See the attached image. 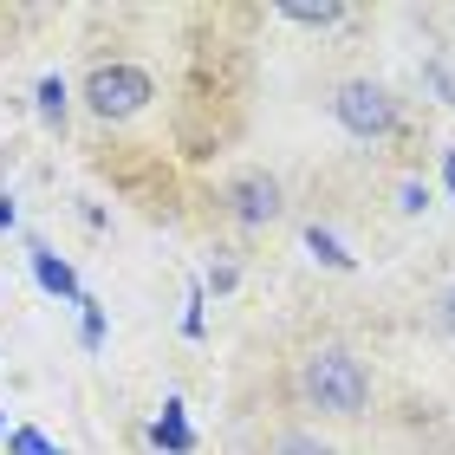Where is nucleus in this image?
Masks as SVG:
<instances>
[{"label": "nucleus", "mask_w": 455, "mask_h": 455, "mask_svg": "<svg viewBox=\"0 0 455 455\" xmlns=\"http://www.w3.org/2000/svg\"><path fill=\"white\" fill-rule=\"evenodd\" d=\"M299 384H306V397H313L319 410H332V417H358L364 397H371L364 364L351 358V351H339V345L313 351V358H306V371H299Z\"/></svg>", "instance_id": "nucleus-1"}, {"label": "nucleus", "mask_w": 455, "mask_h": 455, "mask_svg": "<svg viewBox=\"0 0 455 455\" xmlns=\"http://www.w3.org/2000/svg\"><path fill=\"white\" fill-rule=\"evenodd\" d=\"M85 98H92L98 117H131V111L150 105V72H137V66H98L85 78Z\"/></svg>", "instance_id": "nucleus-2"}, {"label": "nucleus", "mask_w": 455, "mask_h": 455, "mask_svg": "<svg viewBox=\"0 0 455 455\" xmlns=\"http://www.w3.org/2000/svg\"><path fill=\"white\" fill-rule=\"evenodd\" d=\"M339 124L351 137H390V131H397V105H390L384 85H364V78H358V85L339 92Z\"/></svg>", "instance_id": "nucleus-3"}, {"label": "nucleus", "mask_w": 455, "mask_h": 455, "mask_svg": "<svg viewBox=\"0 0 455 455\" xmlns=\"http://www.w3.org/2000/svg\"><path fill=\"white\" fill-rule=\"evenodd\" d=\"M235 215L241 221H274L280 215V182L274 176H241L235 182Z\"/></svg>", "instance_id": "nucleus-4"}, {"label": "nucleus", "mask_w": 455, "mask_h": 455, "mask_svg": "<svg viewBox=\"0 0 455 455\" xmlns=\"http://www.w3.org/2000/svg\"><path fill=\"white\" fill-rule=\"evenodd\" d=\"M27 254H33V280H39V286H46V293H52V299H72V306H78V299H85V293H78V274H72V267H66V260H59V254H52V247H39V241H33V247H27Z\"/></svg>", "instance_id": "nucleus-5"}, {"label": "nucleus", "mask_w": 455, "mask_h": 455, "mask_svg": "<svg viewBox=\"0 0 455 455\" xmlns=\"http://www.w3.org/2000/svg\"><path fill=\"white\" fill-rule=\"evenodd\" d=\"M156 443L170 449V455H189V449H196V429H189V417H182L176 397L163 403V417H156Z\"/></svg>", "instance_id": "nucleus-6"}, {"label": "nucleus", "mask_w": 455, "mask_h": 455, "mask_svg": "<svg viewBox=\"0 0 455 455\" xmlns=\"http://www.w3.org/2000/svg\"><path fill=\"white\" fill-rule=\"evenodd\" d=\"M7 455H66L52 436H39V429H13L7 436Z\"/></svg>", "instance_id": "nucleus-7"}, {"label": "nucleus", "mask_w": 455, "mask_h": 455, "mask_svg": "<svg viewBox=\"0 0 455 455\" xmlns=\"http://www.w3.org/2000/svg\"><path fill=\"white\" fill-rule=\"evenodd\" d=\"M306 247H313V254H319L325 267H339V274H345V267H351V254H345V247H339L332 235H325V228H306Z\"/></svg>", "instance_id": "nucleus-8"}, {"label": "nucleus", "mask_w": 455, "mask_h": 455, "mask_svg": "<svg viewBox=\"0 0 455 455\" xmlns=\"http://www.w3.org/2000/svg\"><path fill=\"white\" fill-rule=\"evenodd\" d=\"M286 20H299V27H339L345 20V7H332V0H325V7H280Z\"/></svg>", "instance_id": "nucleus-9"}, {"label": "nucleus", "mask_w": 455, "mask_h": 455, "mask_svg": "<svg viewBox=\"0 0 455 455\" xmlns=\"http://www.w3.org/2000/svg\"><path fill=\"white\" fill-rule=\"evenodd\" d=\"M39 111H46V117L66 111V78H39Z\"/></svg>", "instance_id": "nucleus-10"}, {"label": "nucleus", "mask_w": 455, "mask_h": 455, "mask_svg": "<svg viewBox=\"0 0 455 455\" xmlns=\"http://www.w3.org/2000/svg\"><path fill=\"white\" fill-rule=\"evenodd\" d=\"M78 306H85V345H105V313L92 299H78Z\"/></svg>", "instance_id": "nucleus-11"}, {"label": "nucleus", "mask_w": 455, "mask_h": 455, "mask_svg": "<svg viewBox=\"0 0 455 455\" xmlns=\"http://www.w3.org/2000/svg\"><path fill=\"white\" fill-rule=\"evenodd\" d=\"M280 455H332V449L313 443V436H286V443H280Z\"/></svg>", "instance_id": "nucleus-12"}, {"label": "nucleus", "mask_w": 455, "mask_h": 455, "mask_svg": "<svg viewBox=\"0 0 455 455\" xmlns=\"http://www.w3.org/2000/svg\"><path fill=\"white\" fill-rule=\"evenodd\" d=\"M443 182H449V189H455V150L443 156Z\"/></svg>", "instance_id": "nucleus-13"}, {"label": "nucleus", "mask_w": 455, "mask_h": 455, "mask_svg": "<svg viewBox=\"0 0 455 455\" xmlns=\"http://www.w3.org/2000/svg\"><path fill=\"white\" fill-rule=\"evenodd\" d=\"M0 228H13V202L7 196H0Z\"/></svg>", "instance_id": "nucleus-14"}, {"label": "nucleus", "mask_w": 455, "mask_h": 455, "mask_svg": "<svg viewBox=\"0 0 455 455\" xmlns=\"http://www.w3.org/2000/svg\"><path fill=\"white\" fill-rule=\"evenodd\" d=\"M449 319H455V286H449Z\"/></svg>", "instance_id": "nucleus-15"}]
</instances>
